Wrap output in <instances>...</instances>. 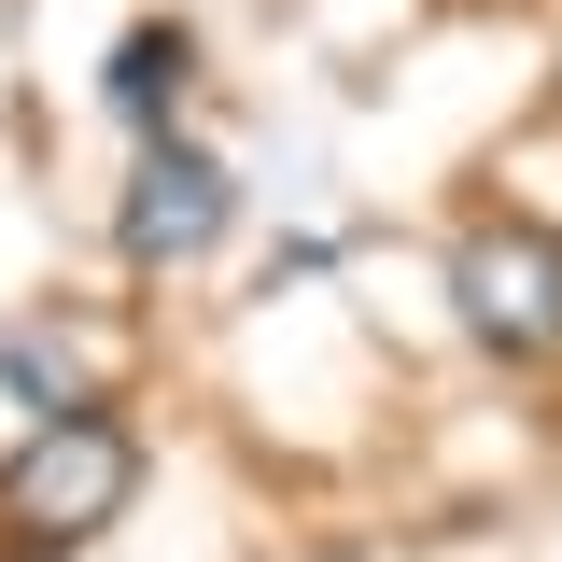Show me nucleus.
I'll return each instance as SVG.
<instances>
[{
  "instance_id": "obj_1",
  "label": "nucleus",
  "mask_w": 562,
  "mask_h": 562,
  "mask_svg": "<svg viewBox=\"0 0 562 562\" xmlns=\"http://www.w3.org/2000/svg\"><path fill=\"white\" fill-rule=\"evenodd\" d=\"M140 492V450H127V422H99V408H70L43 422L14 464H0V520L29 535V549H70V535H99L113 506Z\"/></svg>"
},
{
  "instance_id": "obj_2",
  "label": "nucleus",
  "mask_w": 562,
  "mask_h": 562,
  "mask_svg": "<svg viewBox=\"0 0 562 562\" xmlns=\"http://www.w3.org/2000/svg\"><path fill=\"white\" fill-rule=\"evenodd\" d=\"M450 295L492 351H562V239L549 225H479L450 254Z\"/></svg>"
},
{
  "instance_id": "obj_3",
  "label": "nucleus",
  "mask_w": 562,
  "mask_h": 562,
  "mask_svg": "<svg viewBox=\"0 0 562 562\" xmlns=\"http://www.w3.org/2000/svg\"><path fill=\"white\" fill-rule=\"evenodd\" d=\"M225 211H239V183L211 169L198 140H155L140 183H127V211H113V239H127V268H198L211 239H225Z\"/></svg>"
},
{
  "instance_id": "obj_4",
  "label": "nucleus",
  "mask_w": 562,
  "mask_h": 562,
  "mask_svg": "<svg viewBox=\"0 0 562 562\" xmlns=\"http://www.w3.org/2000/svg\"><path fill=\"white\" fill-rule=\"evenodd\" d=\"M183 70H198V43H183V29H127V43H113V85H99V99H113L127 127H169V113H183Z\"/></svg>"
},
{
  "instance_id": "obj_5",
  "label": "nucleus",
  "mask_w": 562,
  "mask_h": 562,
  "mask_svg": "<svg viewBox=\"0 0 562 562\" xmlns=\"http://www.w3.org/2000/svg\"><path fill=\"white\" fill-rule=\"evenodd\" d=\"M0 380H14V394H29V408H43V422H70V408H99V366H85V351H70V338H43V324H14V338H0Z\"/></svg>"
},
{
  "instance_id": "obj_6",
  "label": "nucleus",
  "mask_w": 562,
  "mask_h": 562,
  "mask_svg": "<svg viewBox=\"0 0 562 562\" xmlns=\"http://www.w3.org/2000/svg\"><path fill=\"white\" fill-rule=\"evenodd\" d=\"M0 562H70V549H29V535H14V549H0Z\"/></svg>"
}]
</instances>
